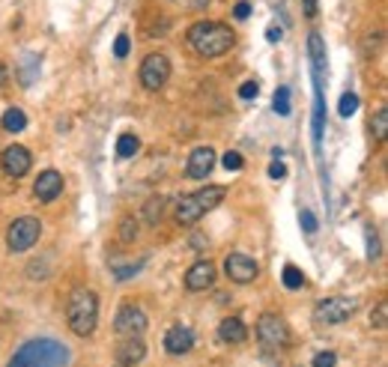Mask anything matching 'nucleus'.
<instances>
[{
	"instance_id": "2eb2a0df",
	"label": "nucleus",
	"mask_w": 388,
	"mask_h": 367,
	"mask_svg": "<svg viewBox=\"0 0 388 367\" xmlns=\"http://www.w3.org/2000/svg\"><path fill=\"white\" fill-rule=\"evenodd\" d=\"M144 355H146V346L141 337H123L117 346V361L126 367H137L144 361Z\"/></svg>"
},
{
	"instance_id": "79ce46f5",
	"label": "nucleus",
	"mask_w": 388,
	"mask_h": 367,
	"mask_svg": "<svg viewBox=\"0 0 388 367\" xmlns=\"http://www.w3.org/2000/svg\"><path fill=\"white\" fill-rule=\"evenodd\" d=\"M117 367H126V364H117Z\"/></svg>"
},
{
	"instance_id": "72a5a7b5",
	"label": "nucleus",
	"mask_w": 388,
	"mask_h": 367,
	"mask_svg": "<svg viewBox=\"0 0 388 367\" xmlns=\"http://www.w3.org/2000/svg\"><path fill=\"white\" fill-rule=\"evenodd\" d=\"M128 45H132V42H128V36L119 33L117 42H114V54H117V57H126V54H128Z\"/></svg>"
},
{
	"instance_id": "b1692460",
	"label": "nucleus",
	"mask_w": 388,
	"mask_h": 367,
	"mask_svg": "<svg viewBox=\"0 0 388 367\" xmlns=\"http://www.w3.org/2000/svg\"><path fill=\"white\" fill-rule=\"evenodd\" d=\"M373 137H376V141H385V137H388V111H385V108H380L376 117H373Z\"/></svg>"
},
{
	"instance_id": "473e14b6",
	"label": "nucleus",
	"mask_w": 388,
	"mask_h": 367,
	"mask_svg": "<svg viewBox=\"0 0 388 367\" xmlns=\"http://www.w3.org/2000/svg\"><path fill=\"white\" fill-rule=\"evenodd\" d=\"M257 93H260V87H257V81H245L242 87H239V96H242L245 102H251V99H257Z\"/></svg>"
},
{
	"instance_id": "2f4dec72",
	"label": "nucleus",
	"mask_w": 388,
	"mask_h": 367,
	"mask_svg": "<svg viewBox=\"0 0 388 367\" xmlns=\"http://www.w3.org/2000/svg\"><path fill=\"white\" fill-rule=\"evenodd\" d=\"M335 364H337L335 352H317L314 355V367H335Z\"/></svg>"
},
{
	"instance_id": "c9c22d12",
	"label": "nucleus",
	"mask_w": 388,
	"mask_h": 367,
	"mask_svg": "<svg viewBox=\"0 0 388 367\" xmlns=\"http://www.w3.org/2000/svg\"><path fill=\"white\" fill-rule=\"evenodd\" d=\"M380 254V242H376V233L367 227V257H376Z\"/></svg>"
},
{
	"instance_id": "f704fd0d",
	"label": "nucleus",
	"mask_w": 388,
	"mask_h": 367,
	"mask_svg": "<svg viewBox=\"0 0 388 367\" xmlns=\"http://www.w3.org/2000/svg\"><path fill=\"white\" fill-rule=\"evenodd\" d=\"M248 15H251V3H248V0H242V3L233 6V18H236V22H245Z\"/></svg>"
},
{
	"instance_id": "f3484780",
	"label": "nucleus",
	"mask_w": 388,
	"mask_h": 367,
	"mask_svg": "<svg viewBox=\"0 0 388 367\" xmlns=\"http://www.w3.org/2000/svg\"><path fill=\"white\" fill-rule=\"evenodd\" d=\"M192 346H194V334L188 332L185 325H174V329L165 334V350L171 355H183L192 350Z\"/></svg>"
},
{
	"instance_id": "20e7f679",
	"label": "nucleus",
	"mask_w": 388,
	"mask_h": 367,
	"mask_svg": "<svg viewBox=\"0 0 388 367\" xmlns=\"http://www.w3.org/2000/svg\"><path fill=\"white\" fill-rule=\"evenodd\" d=\"M224 185H206L201 191L185 194L183 200L176 203V221L179 224H197L206 212H212L218 203L224 200Z\"/></svg>"
},
{
	"instance_id": "4468645a",
	"label": "nucleus",
	"mask_w": 388,
	"mask_h": 367,
	"mask_svg": "<svg viewBox=\"0 0 388 367\" xmlns=\"http://www.w3.org/2000/svg\"><path fill=\"white\" fill-rule=\"evenodd\" d=\"M215 284V266L209 260H197L192 269L185 272V287L192 293H201V290H209Z\"/></svg>"
},
{
	"instance_id": "a211bd4d",
	"label": "nucleus",
	"mask_w": 388,
	"mask_h": 367,
	"mask_svg": "<svg viewBox=\"0 0 388 367\" xmlns=\"http://www.w3.org/2000/svg\"><path fill=\"white\" fill-rule=\"evenodd\" d=\"M218 337H221L224 343H242L248 337V329L239 316H224V320L218 323Z\"/></svg>"
},
{
	"instance_id": "6e6552de",
	"label": "nucleus",
	"mask_w": 388,
	"mask_h": 367,
	"mask_svg": "<svg viewBox=\"0 0 388 367\" xmlns=\"http://www.w3.org/2000/svg\"><path fill=\"white\" fill-rule=\"evenodd\" d=\"M167 78H171V60H167L165 54H149L144 57L141 63V84L146 87V90H162V87L167 84Z\"/></svg>"
},
{
	"instance_id": "412c9836",
	"label": "nucleus",
	"mask_w": 388,
	"mask_h": 367,
	"mask_svg": "<svg viewBox=\"0 0 388 367\" xmlns=\"http://www.w3.org/2000/svg\"><path fill=\"white\" fill-rule=\"evenodd\" d=\"M137 150H141L137 135H119V141H117V155L119 158H132Z\"/></svg>"
},
{
	"instance_id": "f03ea898",
	"label": "nucleus",
	"mask_w": 388,
	"mask_h": 367,
	"mask_svg": "<svg viewBox=\"0 0 388 367\" xmlns=\"http://www.w3.org/2000/svg\"><path fill=\"white\" fill-rule=\"evenodd\" d=\"M188 45H192L201 57L212 60V57H221L230 51L236 45V36L230 27L221 22H197V24H192V31H188Z\"/></svg>"
},
{
	"instance_id": "aec40b11",
	"label": "nucleus",
	"mask_w": 388,
	"mask_h": 367,
	"mask_svg": "<svg viewBox=\"0 0 388 367\" xmlns=\"http://www.w3.org/2000/svg\"><path fill=\"white\" fill-rule=\"evenodd\" d=\"M3 128L6 132H24L27 128V114L22 111V108H6V114H3Z\"/></svg>"
},
{
	"instance_id": "dca6fc26",
	"label": "nucleus",
	"mask_w": 388,
	"mask_h": 367,
	"mask_svg": "<svg viewBox=\"0 0 388 367\" xmlns=\"http://www.w3.org/2000/svg\"><path fill=\"white\" fill-rule=\"evenodd\" d=\"M323 126H326V102H323V78L314 75V146L320 153V141H323Z\"/></svg>"
},
{
	"instance_id": "0eeeda50",
	"label": "nucleus",
	"mask_w": 388,
	"mask_h": 367,
	"mask_svg": "<svg viewBox=\"0 0 388 367\" xmlns=\"http://www.w3.org/2000/svg\"><path fill=\"white\" fill-rule=\"evenodd\" d=\"M355 299H350V296H332V299H326L317 305V323L320 325H337V323H346L350 316L355 314Z\"/></svg>"
},
{
	"instance_id": "1a4fd4ad",
	"label": "nucleus",
	"mask_w": 388,
	"mask_h": 367,
	"mask_svg": "<svg viewBox=\"0 0 388 367\" xmlns=\"http://www.w3.org/2000/svg\"><path fill=\"white\" fill-rule=\"evenodd\" d=\"M144 329H146V314L141 307L132 302L119 305V311L114 316V332L119 337H137V334H144Z\"/></svg>"
},
{
	"instance_id": "f257e3e1",
	"label": "nucleus",
	"mask_w": 388,
	"mask_h": 367,
	"mask_svg": "<svg viewBox=\"0 0 388 367\" xmlns=\"http://www.w3.org/2000/svg\"><path fill=\"white\" fill-rule=\"evenodd\" d=\"M66 364H69V350L54 337L27 341L9 361V367H66Z\"/></svg>"
},
{
	"instance_id": "f8f14e48",
	"label": "nucleus",
	"mask_w": 388,
	"mask_h": 367,
	"mask_svg": "<svg viewBox=\"0 0 388 367\" xmlns=\"http://www.w3.org/2000/svg\"><path fill=\"white\" fill-rule=\"evenodd\" d=\"M215 167V150L212 146H197V150L188 155V164H185V176L188 180H206Z\"/></svg>"
},
{
	"instance_id": "c756f323",
	"label": "nucleus",
	"mask_w": 388,
	"mask_h": 367,
	"mask_svg": "<svg viewBox=\"0 0 388 367\" xmlns=\"http://www.w3.org/2000/svg\"><path fill=\"white\" fill-rule=\"evenodd\" d=\"M242 155H239L236 150H230V153H224V167L227 171H242Z\"/></svg>"
},
{
	"instance_id": "7c9ffc66",
	"label": "nucleus",
	"mask_w": 388,
	"mask_h": 367,
	"mask_svg": "<svg viewBox=\"0 0 388 367\" xmlns=\"http://www.w3.org/2000/svg\"><path fill=\"white\" fill-rule=\"evenodd\" d=\"M298 221H302V230L311 236V233H317V218H314V212H307V210H302V215H298Z\"/></svg>"
},
{
	"instance_id": "5701e85b",
	"label": "nucleus",
	"mask_w": 388,
	"mask_h": 367,
	"mask_svg": "<svg viewBox=\"0 0 388 367\" xmlns=\"http://www.w3.org/2000/svg\"><path fill=\"white\" fill-rule=\"evenodd\" d=\"M22 84H33V78L39 75V57L36 54H24L22 60Z\"/></svg>"
},
{
	"instance_id": "a878e982",
	"label": "nucleus",
	"mask_w": 388,
	"mask_h": 367,
	"mask_svg": "<svg viewBox=\"0 0 388 367\" xmlns=\"http://www.w3.org/2000/svg\"><path fill=\"white\" fill-rule=\"evenodd\" d=\"M275 111L287 117L290 114V87H278V93H275Z\"/></svg>"
},
{
	"instance_id": "9b49d317",
	"label": "nucleus",
	"mask_w": 388,
	"mask_h": 367,
	"mask_svg": "<svg viewBox=\"0 0 388 367\" xmlns=\"http://www.w3.org/2000/svg\"><path fill=\"white\" fill-rule=\"evenodd\" d=\"M30 164H33V155H30L24 146H18V144H12L9 150H3V155H0V167H3V173L15 176V180L30 171Z\"/></svg>"
},
{
	"instance_id": "423d86ee",
	"label": "nucleus",
	"mask_w": 388,
	"mask_h": 367,
	"mask_svg": "<svg viewBox=\"0 0 388 367\" xmlns=\"http://www.w3.org/2000/svg\"><path fill=\"white\" fill-rule=\"evenodd\" d=\"M39 236H42V224H39V218H15L12 224H9L6 230V245L9 251H27V248H33L39 242Z\"/></svg>"
},
{
	"instance_id": "ea45409f",
	"label": "nucleus",
	"mask_w": 388,
	"mask_h": 367,
	"mask_svg": "<svg viewBox=\"0 0 388 367\" xmlns=\"http://www.w3.org/2000/svg\"><path fill=\"white\" fill-rule=\"evenodd\" d=\"M266 39H269V42H278V39H281V31H278V27H269V31H266Z\"/></svg>"
},
{
	"instance_id": "e433bc0d",
	"label": "nucleus",
	"mask_w": 388,
	"mask_h": 367,
	"mask_svg": "<svg viewBox=\"0 0 388 367\" xmlns=\"http://www.w3.org/2000/svg\"><path fill=\"white\" fill-rule=\"evenodd\" d=\"M135 272H141V263H132V266H123V269H114V275L119 278V281H126V278L135 275Z\"/></svg>"
},
{
	"instance_id": "c85d7f7f",
	"label": "nucleus",
	"mask_w": 388,
	"mask_h": 367,
	"mask_svg": "<svg viewBox=\"0 0 388 367\" xmlns=\"http://www.w3.org/2000/svg\"><path fill=\"white\" fill-rule=\"evenodd\" d=\"M385 320H388V302L382 299L380 305H376V311L371 314V325H376V329H385Z\"/></svg>"
},
{
	"instance_id": "ddd939ff",
	"label": "nucleus",
	"mask_w": 388,
	"mask_h": 367,
	"mask_svg": "<svg viewBox=\"0 0 388 367\" xmlns=\"http://www.w3.org/2000/svg\"><path fill=\"white\" fill-rule=\"evenodd\" d=\"M33 194H36V200H42V203L57 200V197L63 194V176L57 171H42L33 182Z\"/></svg>"
},
{
	"instance_id": "4be33fe9",
	"label": "nucleus",
	"mask_w": 388,
	"mask_h": 367,
	"mask_svg": "<svg viewBox=\"0 0 388 367\" xmlns=\"http://www.w3.org/2000/svg\"><path fill=\"white\" fill-rule=\"evenodd\" d=\"M281 281L287 290H302L305 287V275L296 269V266H284V275H281Z\"/></svg>"
},
{
	"instance_id": "7ed1b4c3",
	"label": "nucleus",
	"mask_w": 388,
	"mask_h": 367,
	"mask_svg": "<svg viewBox=\"0 0 388 367\" xmlns=\"http://www.w3.org/2000/svg\"><path fill=\"white\" fill-rule=\"evenodd\" d=\"M66 320H69V329H72L78 337L93 334L96 323H99V299H96V293L87 290V287H75V290L69 293Z\"/></svg>"
},
{
	"instance_id": "cd10ccee",
	"label": "nucleus",
	"mask_w": 388,
	"mask_h": 367,
	"mask_svg": "<svg viewBox=\"0 0 388 367\" xmlns=\"http://www.w3.org/2000/svg\"><path fill=\"white\" fill-rule=\"evenodd\" d=\"M162 206H165V197H153V200L146 203L144 215H146V221H149V224H155L158 218H162Z\"/></svg>"
},
{
	"instance_id": "bb28decb",
	"label": "nucleus",
	"mask_w": 388,
	"mask_h": 367,
	"mask_svg": "<svg viewBox=\"0 0 388 367\" xmlns=\"http://www.w3.org/2000/svg\"><path fill=\"white\" fill-rule=\"evenodd\" d=\"M355 111H358V96L355 93H344L341 105H337V114H341V117H353Z\"/></svg>"
},
{
	"instance_id": "4c0bfd02",
	"label": "nucleus",
	"mask_w": 388,
	"mask_h": 367,
	"mask_svg": "<svg viewBox=\"0 0 388 367\" xmlns=\"http://www.w3.org/2000/svg\"><path fill=\"white\" fill-rule=\"evenodd\" d=\"M269 176H272V180H284V176H287V167H284L281 162H272V164H269Z\"/></svg>"
},
{
	"instance_id": "6ab92c4d",
	"label": "nucleus",
	"mask_w": 388,
	"mask_h": 367,
	"mask_svg": "<svg viewBox=\"0 0 388 367\" xmlns=\"http://www.w3.org/2000/svg\"><path fill=\"white\" fill-rule=\"evenodd\" d=\"M307 57H311L314 75L323 78V72H326V45H323V36H320V33H311V36H307Z\"/></svg>"
},
{
	"instance_id": "a19ab883",
	"label": "nucleus",
	"mask_w": 388,
	"mask_h": 367,
	"mask_svg": "<svg viewBox=\"0 0 388 367\" xmlns=\"http://www.w3.org/2000/svg\"><path fill=\"white\" fill-rule=\"evenodd\" d=\"M6 81H9V72H6V66L0 63V87H6Z\"/></svg>"
},
{
	"instance_id": "9d476101",
	"label": "nucleus",
	"mask_w": 388,
	"mask_h": 367,
	"mask_svg": "<svg viewBox=\"0 0 388 367\" xmlns=\"http://www.w3.org/2000/svg\"><path fill=\"white\" fill-rule=\"evenodd\" d=\"M224 272L236 284H251L257 278V272H260V266H257V260L254 257H248V254H227Z\"/></svg>"
},
{
	"instance_id": "393cba45",
	"label": "nucleus",
	"mask_w": 388,
	"mask_h": 367,
	"mask_svg": "<svg viewBox=\"0 0 388 367\" xmlns=\"http://www.w3.org/2000/svg\"><path fill=\"white\" fill-rule=\"evenodd\" d=\"M135 236H137V221H135V215H126L123 224H119V239L135 242Z\"/></svg>"
},
{
	"instance_id": "58836bf2",
	"label": "nucleus",
	"mask_w": 388,
	"mask_h": 367,
	"mask_svg": "<svg viewBox=\"0 0 388 367\" xmlns=\"http://www.w3.org/2000/svg\"><path fill=\"white\" fill-rule=\"evenodd\" d=\"M302 9H305V15H307V18H314V15H317V9H320V0H302Z\"/></svg>"
},
{
	"instance_id": "39448f33",
	"label": "nucleus",
	"mask_w": 388,
	"mask_h": 367,
	"mask_svg": "<svg viewBox=\"0 0 388 367\" xmlns=\"http://www.w3.org/2000/svg\"><path fill=\"white\" fill-rule=\"evenodd\" d=\"M257 341H260L266 355H281L290 346V325L278 314H263L257 320Z\"/></svg>"
}]
</instances>
